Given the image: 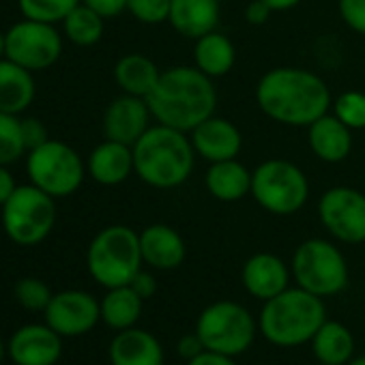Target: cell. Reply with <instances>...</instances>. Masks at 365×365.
<instances>
[{
  "label": "cell",
  "instance_id": "cell-1",
  "mask_svg": "<svg viewBox=\"0 0 365 365\" xmlns=\"http://www.w3.org/2000/svg\"><path fill=\"white\" fill-rule=\"evenodd\" d=\"M256 103L279 125L309 127L329 112L333 97L318 73L303 67H275L256 84Z\"/></svg>",
  "mask_w": 365,
  "mask_h": 365
},
{
  "label": "cell",
  "instance_id": "cell-2",
  "mask_svg": "<svg viewBox=\"0 0 365 365\" xmlns=\"http://www.w3.org/2000/svg\"><path fill=\"white\" fill-rule=\"evenodd\" d=\"M146 103L159 125L192 133L215 114L217 91L213 78L205 76L196 65H174L159 73Z\"/></svg>",
  "mask_w": 365,
  "mask_h": 365
},
{
  "label": "cell",
  "instance_id": "cell-3",
  "mask_svg": "<svg viewBox=\"0 0 365 365\" xmlns=\"http://www.w3.org/2000/svg\"><path fill=\"white\" fill-rule=\"evenodd\" d=\"M131 148L135 174L155 190L180 187L192 176L198 157L185 131L159 123L148 127Z\"/></svg>",
  "mask_w": 365,
  "mask_h": 365
},
{
  "label": "cell",
  "instance_id": "cell-4",
  "mask_svg": "<svg viewBox=\"0 0 365 365\" xmlns=\"http://www.w3.org/2000/svg\"><path fill=\"white\" fill-rule=\"evenodd\" d=\"M324 320V301L294 286L264 301L258 318V329L269 344L279 348H297L309 344Z\"/></svg>",
  "mask_w": 365,
  "mask_h": 365
},
{
  "label": "cell",
  "instance_id": "cell-5",
  "mask_svg": "<svg viewBox=\"0 0 365 365\" xmlns=\"http://www.w3.org/2000/svg\"><path fill=\"white\" fill-rule=\"evenodd\" d=\"M142 264L140 232L123 224L99 230L86 252V269L106 290L129 286Z\"/></svg>",
  "mask_w": 365,
  "mask_h": 365
},
{
  "label": "cell",
  "instance_id": "cell-6",
  "mask_svg": "<svg viewBox=\"0 0 365 365\" xmlns=\"http://www.w3.org/2000/svg\"><path fill=\"white\" fill-rule=\"evenodd\" d=\"M250 196L267 213L288 217L307 205L309 180L297 163L288 159H267L252 170Z\"/></svg>",
  "mask_w": 365,
  "mask_h": 365
},
{
  "label": "cell",
  "instance_id": "cell-7",
  "mask_svg": "<svg viewBox=\"0 0 365 365\" xmlns=\"http://www.w3.org/2000/svg\"><path fill=\"white\" fill-rule=\"evenodd\" d=\"M5 235L22 247L43 243L56 224V198L48 196L33 182L18 185L11 198L0 207Z\"/></svg>",
  "mask_w": 365,
  "mask_h": 365
},
{
  "label": "cell",
  "instance_id": "cell-8",
  "mask_svg": "<svg viewBox=\"0 0 365 365\" xmlns=\"http://www.w3.org/2000/svg\"><path fill=\"white\" fill-rule=\"evenodd\" d=\"M290 271L299 288L320 299L335 297L348 286V262L329 239L303 241L292 254Z\"/></svg>",
  "mask_w": 365,
  "mask_h": 365
},
{
  "label": "cell",
  "instance_id": "cell-9",
  "mask_svg": "<svg viewBox=\"0 0 365 365\" xmlns=\"http://www.w3.org/2000/svg\"><path fill=\"white\" fill-rule=\"evenodd\" d=\"M26 172L35 187L52 198L73 196L86 178V163L76 148L61 140H48L41 146L29 150Z\"/></svg>",
  "mask_w": 365,
  "mask_h": 365
},
{
  "label": "cell",
  "instance_id": "cell-10",
  "mask_svg": "<svg viewBox=\"0 0 365 365\" xmlns=\"http://www.w3.org/2000/svg\"><path fill=\"white\" fill-rule=\"evenodd\" d=\"M196 333L207 350L239 356L254 344L258 320L237 301H215L200 312Z\"/></svg>",
  "mask_w": 365,
  "mask_h": 365
},
{
  "label": "cell",
  "instance_id": "cell-11",
  "mask_svg": "<svg viewBox=\"0 0 365 365\" xmlns=\"http://www.w3.org/2000/svg\"><path fill=\"white\" fill-rule=\"evenodd\" d=\"M7 58L29 71H46L63 56V37L56 24L22 20L7 33Z\"/></svg>",
  "mask_w": 365,
  "mask_h": 365
},
{
  "label": "cell",
  "instance_id": "cell-12",
  "mask_svg": "<svg viewBox=\"0 0 365 365\" xmlns=\"http://www.w3.org/2000/svg\"><path fill=\"white\" fill-rule=\"evenodd\" d=\"M318 220L322 228L341 243L359 245L365 241V194L337 185L318 200Z\"/></svg>",
  "mask_w": 365,
  "mask_h": 365
},
{
  "label": "cell",
  "instance_id": "cell-13",
  "mask_svg": "<svg viewBox=\"0 0 365 365\" xmlns=\"http://www.w3.org/2000/svg\"><path fill=\"white\" fill-rule=\"evenodd\" d=\"M46 322L63 337H78L97 327L101 320L99 301L86 290L56 292L46 307Z\"/></svg>",
  "mask_w": 365,
  "mask_h": 365
},
{
  "label": "cell",
  "instance_id": "cell-14",
  "mask_svg": "<svg viewBox=\"0 0 365 365\" xmlns=\"http://www.w3.org/2000/svg\"><path fill=\"white\" fill-rule=\"evenodd\" d=\"M150 108L144 97L123 93L103 112V135L127 146H133L150 127Z\"/></svg>",
  "mask_w": 365,
  "mask_h": 365
},
{
  "label": "cell",
  "instance_id": "cell-15",
  "mask_svg": "<svg viewBox=\"0 0 365 365\" xmlns=\"http://www.w3.org/2000/svg\"><path fill=\"white\" fill-rule=\"evenodd\" d=\"M7 352L16 365H56L63 356V335L48 322L26 324L11 335Z\"/></svg>",
  "mask_w": 365,
  "mask_h": 365
},
{
  "label": "cell",
  "instance_id": "cell-16",
  "mask_svg": "<svg viewBox=\"0 0 365 365\" xmlns=\"http://www.w3.org/2000/svg\"><path fill=\"white\" fill-rule=\"evenodd\" d=\"M292 271L290 267L271 252H258L250 256L241 269V282L250 297L258 301H269L290 288Z\"/></svg>",
  "mask_w": 365,
  "mask_h": 365
},
{
  "label": "cell",
  "instance_id": "cell-17",
  "mask_svg": "<svg viewBox=\"0 0 365 365\" xmlns=\"http://www.w3.org/2000/svg\"><path fill=\"white\" fill-rule=\"evenodd\" d=\"M190 140L194 144V150L198 157H202L209 163L237 159L243 148V133L241 129L222 116H211L205 123H200L192 133Z\"/></svg>",
  "mask_w": 365,
  "mask_h": 365
},
{
  "label": "cell",
  "instance_id": "cell-18",
  "mask_svg": "<svg viewBox=\"0 0 365 365\" xmlns=\"http://www.w3.org/2000/svg\"><path fill=\"white\" fill-rule=\"evenodd\" d=\"M142 260L150 269L172 271L185 262L187 247L182 237L168 224H150L140 232Z\"/></svg>",
  "mask_w": 365,
  "mask_h": 365
},
{
  "label": "cell",
  "instance_id": "cell-19",
  "mask_svg": "<svg viewBox=\"0 0 365 365\" xmlns=\"http://www.w3.org/2000/svg\"><path fill=\"white\" fill-rule=\"evenodd\" d=\"M88 176L103 187H114L125 182L133 170V148L114 140L97 144L86 159Z\"/></svg>",
  "mask_w": 365,
  "mask_h": 365
},
{
  "label": "cell",
  "instance_id": "cell-20",
  "mask_svg": "<svg viewBox=\"0 0 365 365\" xmlns=\"http://www.w3.org/2000/svg\"><path fill=\"white\" fill-rule=\"evenodd\" d=\"M222 16L220 0H172L168 24L185 39H200L217 31Z\"/></svg>",
  "mask_w": 365,
  "mask_h": 365
},
{
  "label": "cell",
  "instance_id": "cell-21",
  "mask_svg": "<svg viewBox=\"0 0 365 365\" xmlns=\"http://www.w3.org/2000/svg\"><path fill=\"white\" fill-rule=\"evenodd\" d=\"M108 354L112 365H163L165 361L161 341L138 327L118 331L110 341Z\"/></svg>",
  "mask_w": 365,
  "mask_h": 365
},
{
  "label": "cell",
  "instance_id": "cell-22",
  "mask_svg": "<svg viewBox=\"0 0 365 365\" xmlns=\"http://www.w3.org/2000/svg\"><path fill=\"white\" fill-rule=\"evenodd\" d=\"M307 144L320 161L341 163L352 150V129L327 112L307 127Z\"/></svg>",
  "mask_w": 365,
  "mask_h": 365
},
{
  "label": "cell",
  "instance_id": "cell-23",
  "mask_svg": "<svg viewBox=\"0 0 365 365\" xmlns=\"http://www.w3.org/2000/svg\"><path fill=\"white\" fill-rule=\"evenodd\" d=\"M209 194L220 202H239L252 194V170L239 159L211 163L205 176Z\"/></svg>",
  "mask_w": 365,
  "mask_h": 365
},
{
  "label": "cell",
  "instance_id": "cell-24",
  "mask_svg": "<svg viewBox=\"0 0 365 365\" xmlns=\"http://www.w3.org/2000/svg\"><path fill=\"white\" fill-rule=\"evenodd\" d=\"M35 93L37 86L33 71L16 65L9 58L0 61V112L20 116L35 101Z\"/></svg>",
  "mask_w": 365,
  "mask_h": 365
},
{
  "label": "cell",
  "instance_id": "cell-25",
  "mask_svg": "<svg viewBox=\"0 0 365 365\" xmlns=\"http://www.w3.org/2000/svg\"><path fill=\"white\" fill-rule=\"evenodd\" d=\"M312 352L322 365H346L354 356V337L339 320H324L312 337Z\"/></svg>",
  "mask_w": 365,
  "mask_h": 365
},
{
  "label": "cell",
  "instance_id": "cell-26",
  "mask_svg": "<svg viewBox=\"0 0 365 365\" xmlns=\"http://www.w3.org/2000/svg\"><path fill=\"white\" fill-rule=\"evenodd\" d=\"M237 63V50H235V43L213 31L200 39H196V46H194V65L209 78H222L226 73L232 71Z\"/></svg>",
  "mask_w": 365,
  "mask_h": 365
},
{
  "label": "cell",
  "instance_id": "cell-27",
  "mask_svg": "<svg viewBox=\"0 0 365 365\" xmlns=\"http://www.w3.org/2000/svg\"><path fill=\"white\" fill-rule=\"evenodd\" d=\"M159 73L161 71L157 69V65L148 56L138 52L120 56L114 65V80L118 88L127 95H135L144 99L157 84Z\"/></svg>",
  "mask_w": 365,
  "mask_h": 365
},
{
  "label": "cell",
  "instance_id": "cell-28",
  "mask_svg": "<svg viewBox=\"0 0 365 365\" xmlns=\"http://www.w3.org/2000/svg\"><path fill=\"white\" fill-rule=\"evenodd\" d=\"M144 299L131 286L108 288L103 299L99 301L101 307V322H106L114 331H125L138 324L142 316Z\"/></svg>",
  "mask_w": 365,
  "mask_h": 365
},
{
  "label": "cell",
  "instance_id": "cell-29",
  "mask_svg": "<svg viewBox=\"0 0 365 365\" xmlns=\"http://www.w3.org/2000/svg\"><path fill=\"white\" fill-rule=\"evenodd\" d=\"M106 31V18H101L97 11L80 3L65 20H63V33L65 37L80 48H91L101 41Z\"/></svg>",
  "mask_w": 365,
  "mask_h": 365
},
{
  "label": "cell",
  "instance_id": "cell-30",
  "mask_svg": "<svg viewBox=\"0 0 365 365\" xmlns=\"http://www.w3.org/2000/svg\"><path fill=\"white\" fill-rule=\"evenodd\" d=\"M26 153L29 150L22 135V118L16 114L0 112V165H11Z\"/></svg>",
  "mask_w": 365,
  "mask_h": 365
},
{
  "label": "cell",
  "instance_id": "cell-31",
  "mask_svg": "<svg viewBox=\"0 0 365 365\" xmlns=\"http://www.w3.org/2000/svg\"><path fill=\"white\" fill-rule=\"evenodd\" d=\"M82 3V0H18V7L26 20L63 24V20Z\"/></svg>",
  "mask_w": 365,
  "mask_h": 365
},
{
  "label": "cell",
  "instance_id": "cell-32",
  "mask_svg": "<svg viewBox=\"0 0 365 365\" xmlns=\"http://www.w3.org/2000/svg\"><path fill=\"white\" fill-rule=\"evenodd\" d=\"M333 114L352 131L365 129V93L346 91L333 101Z\"/></svg>",
  "mask_w": 365,
  "mask_h": 365
},
{
  "label": "cell",
  "instance_id": "cell-33",
  "mask_svg": "<svg viewBox=\"0 0 365 365\" xmlns=\"http://www.w3.org/2000/svg\"><path fill=\"white\" fill-rule=\"evenodd\" d=\"M14 292H16L18 303L29 312H46V307L50 305V301L54 297L50 286L37 277H22L16 284Z\"/></svg>",
  "mask_w": 365,
  "mask_h": 365
},
{
  "label": "cell",
  "instance_id": "cell-34",
  "mask_svg": "<svg viewBox=\"0 0 365 365\" xmlns=\"http://www.w3.org/2000/svg\"><path fill=\"white\" fill-rule=\"evenodd\" d=\"M170 3L172 0H129L127 11L140 24L159 26L170 20Z\"/></svg>",
  "mask_w": 365,
  "mask_h": 365
},
{
  "label": "cell",
  "instance_id": "cell-35",
  "mask_svg": "<svg viewBox=\"0 0 365 365\" xmlns=\"http://www.w3.org/2000/svg\"><path fill=\"white\" fill-rule=\"evenodd\" d=\"M337 11L350 31L365 37V0H337Z\"/></svg>",
  "mask_w": 365,
  "mask_h": 365
},
{
  "label": "cell",
  "instance_id": "cell-36",
  "mask_svg": "<svg viewBox=\"0 0 365 365\" xmlns=\"http://www.w3.org/2000/svg\"><path fill=\"white\" fill-rule=\"evenodd\" d=\"M22 135H24L26 150H33V148H37V146H41L43 142L50 140L46 125L39 118H35V116L22 118Z\"/></svg>",
  "mask_w": 365,
  "mask_h": 365
},
{
  "label": "cell",
  "instance_id": "cell-37",
  "mask_svg": "<svg viewBox=\"0 0 365 365\" xmlns=\"http://www.w3.org/2000/svg\"><path fill=\"white\" fill-rule=\"evenodd\" d=\"M207 348H205V344H202V339H200V335L194 331V333H185V335H180V339H178V344H176V352H178V356L180 359H185V363L187 361H192V359H196L198 354H202Z\"/></svg>",
  "mask_w": 365,
  "mask_h": 365
},
{
  "label": "cell",
  "instance_id": "cell-38",
  "mask_svg": "<svg viewBox=\"0 0 365 365\" xmlns=\"http://www.w3.org/2000/svg\"><path fill=\"white\" fill-rule=\"evenodd\" d=\"M86 7H91L93 11H97L101 18L110 20L120 16L123 11H127V3L129 0H82Z\"/></svg>",
  "mask_w": 365,
  "mask_h": 365
},
{
  "label": "cell",
  "instance_id": "cell-39",
  "mask_svg": "<svg viewBox=\"0 0 365 365\" xmlns=\"http://www.w3.org/2000/svg\"><path fill=\"white\" fill-rule=\"evenodd\" d=\"M273 9L264 3V0H252V3L245 7V20L252 26H262L271 20Z\"/></svg>",
  "mask_w": 365,
  "mask_h": 365
},
{
  "label": "cell",
  "instance_id": "cell-40",
  "mask_svg": "<svg viewBox=\"0 0 365 365\" xmlns=\"http://www.w3.org/2000/svg\"><path fill=\"white\" fill-rule=\"evenodd\" d=\"M129 286H131L144 301L150 299V297L157 292V279H155V275L148 273V271H144V269H140V271L135 273V277L131 279Z\"/></svg>",
  "mask_w": 365,
  "mask_h": 365
},
{
  "label": "cell",
  "instance_id": "cell-41",
  "mask_svg": "<svg viewBox=\"0 0 365 365\" xmlns=\"http://www.w3.org/2000/svg\"><path fill=\"white\" fill-rule=\"evenodd\" d=\"M185 365H237L235 356L222 354V352H213V350H205L202 354H198L196 359L187 361Z\"/></svg>",
  "mask_w": 365,
  "mask_h": 365
},
{
  "label": "cell",
  "instance_id": "cell-42",
  "mask_svg": "<svg viewBox=\"0 0 365 365\" xmlns=\"http://www.w3.org/2000/svg\"><path fill=\"white\" fill-rule=\"evenodd\" d=\"M16 187H18V182L14 174L9 172V165H0V207L11 198Z\"/></svg>",
  "mask_w": 365,
  "mask_h": 365
},
{
  "label": "cell",
  "instance_id": "cell-43",
  "mask_svg": "<svg viewBox=\"0 0 365 365\" xmlns=\"http://www.w3.org/2000/svg\"><path fill=\"white\" fill-rule=\"evenodd\" d=\"M264 3L273 9V14L277 11H290V9H294L299 3H301V0H264Z\"/></svg>",
  "mask_w": 365,
  "mask_h": 365
},
{
  "label": "cell",
  "instance_id": "cell-44",
  "mask_svg": "<svg viewBox=\"0 0 365 365\" xmlns=\"http://www.w3.org/2000/svg\"><path fill=\"white\" fill-rule=\"evenodd\" d=\"M7 58V35L0 33V61Z\"/></svg>",
  "mask_w": 365,
  "mask_h": 365
},
{
  "label": "cell",
  "instance_id": "cell-45",
  "mask_svg": "<svg viewBox=\"0 0 365 365\" xmlns=\"http://www.w3.org/2000/svg\"><path fill=\"white\" fill-rule=\"evenodd\" d=\"M346 365H365V354H359V356H352Z\"/></svg>",
  "mask_w": 365,
  "mask_h": 365
},
{
  "label": "cell",
  "instance_id": "cell-46",
  "mask_svg": "<svg viewBox=\"0 0 365 365\" xmlns=\"http://www.w3.org/2000/svg\"><path fill=\"white\" fill-rule=\"evenodd\" d=\"M7 354H9V352H7V346H5L3 337H0V363H3V359H5Z\"/></svg>",
  "mask_w": 365,
  "mask_h": 365
},
{
  "label": "cell",
  "instance_id": "cell-47",
  "mask_svg": "<svg viewBox=\"0 0 365 365\" xmlns=\"http://www.w3.org/2000/svg\"><path fill=\"white\" fill-rule=\"evenodd\" d=\"M318 365H322V363H318Z\"/></svg>",
  "mask_w": 365,
  "mask_h": 365
}]
</instances>
